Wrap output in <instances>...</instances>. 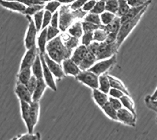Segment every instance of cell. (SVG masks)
Segmentation results:
<instances>
[{"label":"cell","instance_id":"1","mask_svg":"<svg viewBox=\"0 0 157 140\" xmlns=\"http://www.w3.org/2000/svg\"><path fill=\"white\" fill-rule=\"evenodd\" d=\"M59 12V29L61 32H65L75 21L83 19L87 14L80 10H71L70 4H63L60 6Z\"/></svg>","mask_w":157,"mask_h":140},{"label":"cell","instance_id":"2","mask_svg":"<svg viewBox=\"0 0 157 140\" xmlns=\"http://www.w3.org/2000/svg\"><path fill=\"white\" fill-rule=\"evenodd\" d=\"M46 50L50 58L58 63H61L64 59L71 58L73 51L66 47L61 40V36H56L53 40L48 41Z\"/></svg>","mask_w":157,"mask_h":140},{"label":"cell","instance_id":"3","mask_svg":"<svg viewBox=\"0 0 157 140\" xmlns=\"http://www.w3.org/2000/svg\"><path fill=\"white\" fill-rule=\"evenodd\" d=\"M148 6H145V7L138 14V15H137L134 18H133L131 20L127 21L124 22V23L121 24L120 29H119V32H118L117 33V38H116V43H117L119 47H120V46L123 44V42L125 41L126 39L128 37L129 35L131 33V32L134 30V28L137 26V24L139 23L140 20L141 19V18H142V16L144 15V14L146 12Z\"/></svg>","mask_w":157,"mask_h":140},{"label":"cell","instance_id":"4","mask_svg":"<svg viewBox=\"0 0 157 140\" xmlns=\"http://www.w3.org/2000/svg\"><path fill=\"white\" fill-rule=\"evenodd\" d=\"M119 48L120 47L116 42L112 43H109L105 41L100 42L96 53L97 61L109 58L112 56L117 54Z\"/></svg>","mask_w":157,"mask_h":140},{"label":"cell","instance_id":"5","mask_svg":"<svg viewBox=\"0 0 157 140\" xmlns=\"http://www.w3.org/2000/svg\"><path fill=\"white\" fill-rule=\"evenodd\" d=\"M116 62H117V58H116V54H115L109 58L97 61L94 65L89 68V70L96 75L100 76L101 74L106 73L109 70L113 68Z\"/></svg>","mask_w":157,"mask_h":140},{"label":"cell","instance_id":"6","mask_svg":"<svg viewBox=\"0 0 157 140\" xmlns=\"http://www.w3.org/2000/svg\"><path fill=\"white\" fill-rule=\"evenodd\" d=\"M75 80L85 86L93 89L98 88V76L87 70H81V72L75 76Z\"/></svg>","mask_w":157,"mask_h":140},{"label":"cell","instance_id":"7","mask_svg":"<svg viewBox=\"0 0 157 140\" xmlns=\"http://www.w3.org/2000/svg\"><path fill=\"white\" fill-rule=\"evenodd\" d=\"M26 17H27L28 20H29V27H28L27 32H26V34H25V48L29 50V49L36 46V36H37L38 30L36 29L34 21L31 18V16L26 15Z\"/></svg>","mask_w":157,"mask_h":140},{"label":"cell","instance_id":"8","mask_svg":"<svg viewBox=\"0 0 157 140\" xmlns=\"http://www.w3.org/2000/svg\"><path fill=\"white\" fill-rule=\"evenodd\" d=\"M43 58H44V60L46 63H47L48 68H50L53 75L54 76V77L58 80H61L65 77V74H64V70H63L62 68V65H61V63L57 62L56 61L50 58V56L47 53L43 54Z\"/></svg>","mask_w":157,"mask_h":140},{"label":"cell","instance_id":"9","mask_svg":"<svg viewBox=\"0 0 157 140\" xmlns=\"http://www.w3.org/2000/svg\"><path fill=\"white\" fill-rule=\"evenodd\" d=\"M117 121L126 125L135 127L136 115L126 108L122 107L117 110Z\"/></svg>","mask_w":157,"mask_h":140},{"label":"cell","instance_id":"10","mask_svg":"<svg viewBox=\"0 0 157 140\" xmlns=\"http://www.w3.org/2000/svg\"><path fill=\"white\" fill-rule=\"evenodd\" d=\"M39 56H40V59L42 61V65H43V77L44 79L45 82L47 84V87L50 88L52 91H56L57 89V84H56L55 79H54V76L51 72L50 68L47 66V63L45 61L44 58H43V54L39 53Z\"/></svg>","mask_w":157,"mask_h":140},{"label":"cell","instance_id":"11","mask_svg":"<svg viewBox=\"0 0 157 140\" xmlns=\"http://www.w3.org/2000/svg\"><path fill=\"white\" fill-rule=\"evenodd\" d=\"M20 106H21V117L25 122L26 128H27L28 132L33 133L34 131V126L32 124V120L30 117V106L29 103L25 101L20 100Z\"/></svg>","mask_w":157,"mask_h":140},{"label":"cell","instance_id":"12","mask_svg":"<svg viewBox=\"0 0 157 140\" xmlns=\"http://www.w3.org/2000/svg\"><path fill=\"white\" fill-rule=\"evenodd\" d=\"M39 49L36 46L27 50V51L25 52V55H24L23 58H22L21 63V65H20V69H23L25 68L32 66V65L36 60V56L39 54Z\"/></svg>","mask_w":157,"mask_h":140},{"label":"cell","instance_id":"13","mask_svg":"<svg viewBox=\"0 0 157 140\" xmlns=\"http://www.w3.org/2000/svg\"><path fill=\"white\" fill-rule=\"evenodd\" d=\"M61 63H62V68L65 76H76L81 72L79 66L70 58L64 59Z\"/></svg>","mask_w":157,"mask_h":140},{"label":"cell","instance_id":"14","mask_svg":"<svg viewBox=\"0 0 157 140\" xmlns=\"http://www.w3.org/2000/svg\"><path fill=\"white\" fill-rule=\"evenodd\" d=\"M15 94L19 99V100L25 101L30 103L32 101V93L28 89L26 85L17 83L16 88H15Z\"/></svg>","mask_w":157,"mask_h":140},{"label":"cell","instance_id":"15","mask_svg":"<svg viewBox=\"0 0 157 140\" xmlns=\"http://www.w3.org/2000/svg\"><path fill=\"white\" fill-rule=\"evenodd\" d=\"M151 3H152V0H148V2H145L144 5L140 6H135V7H130V9L128 10V11L125 14L123 15L120 18V22H121V24L124 23V22L127 21L129 20H131V19L135 18L145 6H149Z\"/></svg>","mask_w":157,"mask_h":140},{"label":"cell","instance_id":"16","mask_svg":"<svg viewBox=\"0 0 157 140\" xmlns=\"http://www.w3.org/2000/svg\"><path fill=\"white\" fill-rule=\"evenodd\" d=\"M0 6L5 9L21 13V14H23L26 8V6L24 4L20 3L17 1H12V0H0Z\"/></svg>","mask_w":157,"mask_h":140},{"label":"cell","instance_id":"17","mask_svg":"<svg viewBox=\"0 0 157 140\" xmlns=\"http://www.w3.org/2000/svg\"><path fill=\"white\" fill-rule=\"evenodd\" d=\"M87 47L82 45H82H78L76 48L74 49L70 58L73 61H75L77 65H78L81 63V61H82L84 57L86 56V54H87Z\"/></svg>","mask_w":157,"mask_h":140},{"label":"cell","instance_id":"18","mask_svg":"<svg viewBox=\"0 0 157 140\" xmlns=\"http://www.w3.org/2000/svg\"><path fill=\"white\" fill-rule=\"evenodd\" d=\"M47 85L45 82L43 78L38 79L37 85H36L35 90L32 92V101H39L43 97L45 91L47 89Z\"/></svg>","mask_w":157,"mask_h":140},{"label":"cell","instance_id":"19","mask_svg":"<svg viewBox=\"0 0 157 140\" xmlns=\"http://www.w3.org/2000/svg\"><path fill=\"white\" fill-rule=\"evenodd\" d=\"M92 97L94 101L99 107H102L105 104L109 102V96L108 94L104 93L103 91H100L98 88L92 90Z\"/></svg>","mask_w":157,"mask_h":140},{"label":"cell","instance_id":"20","mask_svg":"<svg viewBox=\"0 0 157 140\" xmlns=\"http://www.w3.org/2000/svg\"><path fill=\"white\" fill-rule=\"evenodd\" d=\"M61 38L64 44L66 45V47L71 50H73L79 45V39L71 36L68 33H65L64 32H63L62 34L61 35Z\"/></svg>","mask_w":157,"mask_h":140},{"label":"cell","instance_id":"21","mask_svg":"<svg viewBox=\"0 0 157 140\" xmlns=\"http://www.w3.org/2000/svg\"><path fill=\"white\" fill-rule=\"evenodd\" d=\"M30 106V117L33 126H36L38 124L39 117V110H40V106H39V101H32L29 103Z\"/></svg>","mask_w":157,"mask_h":140},{"label":"cell","instance_id":"22","mask_svg":"<svg viewBox=\"0 0 157 140\" xmlns=\"http://www.w3.org/2000/svg\"><path fill=\"white\" fill-rule=\"evenodd\" d=\"M96 61V55L88 51L87 54H86V56L84 57V58L82 59V61H81L80 64L78 65V66H79L81 70H87L89 69L92 65H94Z\"/></svg>","mask_w":157,"mask_h":140},{"label":"cell","instance_id":"23","mask_svg":"<svg viewBox=\"0 0 157 140\" xmlns=\"http://www.w3.org/2000/svg\"><path fill=\"white\" fill-rule=\"evenodd\" d=\"M47 28H45V29H42L41 33L39 34V37L37 39V45H38V49H39V53L41 54H45L47 53Z\"/></svg>","mask_w":157,"mask_h":140},{"label":"cell","instance_id":"24","mask_svg":"<svg viewBox=\"0 0 157 140\" xmlns=\"http://www.w3.org/2000/svg\"><path fill=\"white\" fill-rule=\"evenodd\" d=\"M31 69H32V75H34L37 79L43 77V65H42V61L40 59V56H39V53L37 56H36V60L33 62V64L31 66Z\"/></svg>","mask_w":157,"mask_h":140},{"label":"cell","instance_id":"25","mask_svg":"<svg viewBox=\"0 0 157 140\" xmlns=\"http://www.w3.org/2000/svg\"><path fill=\"white\" fill-rule=\"evenodd\" d=\"M108 76H109L111 88L119 89V90L122 91L125 95H130L128 89H127V87L125 86V84H123V82H122V80H120L118 79V78L115 77V76H113L108 75Z\"/></svg>","mask_w":157,"mask_h":140},{"label":"cell","instance_id":"26","mask_svg":"<svg viewBox=\"0 0 157 140\" xmlns=\"http://www.w3.org/2000/svg\"><path fill=\"white\" fill-rule=\"evenodd\" d=\"M110 82H109V76L106 73L98 76V89L104 93L108 94L110 90Z\"/></svg>","mask_w":157,"mask_h":140},{"label":"cell","instance_id":"27","mask_svg":"<svg viewBox=\"0 0 157 140\" xmlns=\"http://www.w3.org/2000/svg\"><path fill=\"white\" fill-rule=\"evenodd\" d=\"M68 33L71 36H74L78 39L82 37V34H83L82 23L79 21L74 22L68 29Z\"/></svg>","mask_w":157,"mask_h":140},{"label":"cell","instance_id":"28","mask_svg":"<svg viewBox=\"0 0 157 140\" xmlns=\"http://www.w3.org/2000/svg\"><path fill=\"white\" fill-rule=\"evenodd\" d=\"M32 75L31 67L25 68L23 69H20L17 74V82L26 85L28 81L31 78Z\"/></svg>","mask_w":157,"mask_h":140},{"label":"cell","instance_id":"29","mask_svg":"<svg viewBox=\"0 0 157 140\" xmlns=\"http://www.w3.org/2000/svg\"><path fill=\"white\" fill-rule=\"evenodd\" d=\"M120 99V101H121L123 107L129 110L130 111H131L134 114H135L136 115L135 104H134V100H133V99H131V97H130V95H123Z\"/></svg>","mask_w":157,"mask_h":140},{"label":"cell","instance_id":"30","mask_svg":"<svg viewBox=\"0 0 157 140\" xmlns=\"http://www.w3.org/2000/svg\"><path fill=\"white\" fill-rule=\"evenodd\" d=\"M121 25V22H120V18L118 16H116V18L113 19V21L111 23H109L107 25H102V27L104 29L109 33H117L119 32V29Z\"/></svg>","mask_w":157,"mask_h":140},{"label":"cell","instance_id":"31","mask_svg":"<svg viewBox=\"0 0 157 140\" xmlns=\"http://www.w3.org/2000/svg\"><path fill=\"white\" fill-rule=\"evenodd\" d=\"M101 108L103 113H105L109 118H110L111 120H117V110H116L109 102Z\"/></svg>","mask_w":157,"mask_h":140},{"label":"cell","instance_id":"32","mask_svg":"<svg viewBox=\"0 0 157 140\" xmlns=\"http://www.w3.org/2000/svg\"><path fill=\"white\" fill-rule=\"evenodd\" d=\"M108 33L106 32L104 28L102 27V25H101L100 27L97 29L96 30L94 31L93 33V37H94V41L97 42H104L105 41L106 38H107Z\"/></svg>","mask_w":157,"mask_h":140},{"label":"cell","instance_id":"33","mask_svg":"<svg viewBox=\"0 0 157 140\" xmlns=\"http://www.w3.org/2000/svg\"><path fill=\"white\" fill-rule=\"evenodd\" d=\"M43 8H44V4H35V5L29 6H26L23 14L29 15V16L32 17V15H34L38 11L43 10Z\"/></svg>","mask_w":157,"mask_h":140},{"label":"cell","instance_id":"34","mask_svg":"<svg viewBox=\"0 0 157 140\" xmlns=\"http://www.w3.org/2000/svg\"><path fill=\"white\" fill-rule=\"evenodd\" d=\"M130 6L126 0H118V11L116 16L121 18L130 9Z\"/></svg>","mask_w":157,"mask_h":140},{"label":"cell","instance_id":"35","mask_svg":"<svg viewBox=\"0 0 157 140\" xmlns=\"http://www.w3.org/2000/svg\"><path fill=\"white\" fill-rule=\"evenodd\" d=\"M84 21H87L90 23H93L98 25H101V22L100 15L97 14H94V13L89 12L86 14V16L84 17Z\"/></svg>","mask_w":157,"mask_h":140},{"label":"cell","instance_id":"36","mask_svg":"<svg viewBox=\"0 0 157 140\" xmlns=\"http://www.w3.org/2000/svg\"><path fill=\"white\" fill-rule=\"evenodd\" d=\"M116 15L113 14V13L108 12V11H105L102 14H100L101 22L102 25H107L109 23L113 21V19L116 18Z\"/></svg>","mask_w":157,"mask_h":140},{"label":"cell","instance_id":"37","mask_svg":"<svg viewBox=\"0 0 157 140\" xmlns=\"http://www.w3.org/2000/svg\"><path fill=\"white\" fill-rule=\"evenodd\" d=\"M43 14H44V10H41L38 11L37 13H36L33 16H34V23L36 25V29L39 31H40L42 29V25H43Z\"/></svg>","mask_w":157,"mask_h":140},{"label":"cell","instance_id":"38","mask_svg":"<svg viewBox=\"0 0 157 140\" xmlns=\"http://www.w3.org/2000/svg\"><path fill=\"white\" fill-rule=\"evenodd\" d=\"M105 11L113 13L116 15L118 11V0H107V1H105Z\"/></svg>","mask_w":157,"mask_h":140},{"label":"cell","instance_id":"39","mask_svg":"<svg viewBox=\"0 0 157 140\" xmlns=\"http://www.w3.org/2000/svg\"><path fill=\"white\" fill-rule=\"evenodd\" d=\"M61 6V3L58 2L57 0H52V1L47 2L46 5H44V8L45 10H48L52 14H54V12H56L60 8Z\"/></svg>","mask_w":157,"mask_h":140},{"label":"cell","instance_id":"40","mask_svg":"<svg viewBox=\"0 0 157 140\" xmlns=\"http://www.w3.org/2000/svg\"><path fill=\"white\" fill-rule=\"evenodd\" d=\"M105 11V2L103 0H98V1H96L94 6L90 12L100 15Z\"/></svg>","mask_w":157,"mask_h":140},{"label":"cell","instance_id":"41","mask_svg":"<svg viewBox=\"0 0 157 140\" xmlns=\"http://www.w3.org/2000/svg\"><path fill=\"white\" fill-rule=\"evenodd\" d=\"M60 33H61V30L59 29V28H55L51 26V25H49L48 27H47V41H50V40H53L54 38L58 36L60 34Z\"/></svg>","mask_w":157,"mask_h":140},{"label":"cell","instance_id":"42","mask_svg":"<svg viewBox=\"0 0 157 140\" xmlns=\"http://www.w3.org/2000/svg\"><path fill=\"white\" fill-rule=\"evenodd\" d=\"M81 23H82L83 33H94V31H95L101 26V25H95V24L90 23V22L84 21Z\"/></svg>","mask_w":157,"mask_h":140},{"label":"cell","instance_id":"43","mask_svg":"<svg viewBox=\"0 0 157 140\" xmlns=\"http://www.w3.org/2000/svg\"><path fill=\"white\" fill-rule=\"evenodd\" d=\"M82 44L86 47L94 41L93 33H83L82 36Z\"/></svg>","mask_w":157,"mask_h":140},{"label":"cell","instance_id":"44","mask_svg":"<svg viewBox=\"0 0 157 140\" xmlns=\"http://www.w3.org/2000/svg\"><path fill=\"white\" fill-rule=\"evenodd\" d=\"M52 13L48 10H44L43 14V25H42V29L47 28L50 25V21L52 18ZM41 29V30H42Z\"/></svg>","mask_w":157,"mask_h":140},{"label":"cell","instance_id":"45","mask_svg":"<svg viewBox=\"0 0 157 140\" xmlns=\"http://www.w3.org/2000/svg\"><path fill=\"white\" fill-rule=\"evenodd\" d=\"M15 139H22V140H32V139H40V135L39 133L33 134V133H29L25 135H22L18 136Z\"/></svg>","mask_w":157,"mask_h":140},{"label":"cell","instance_id":"46","mask_svg":"<svg viewBox=\"0 0 157 140\" xmlns=\"http://www.w3.org/2000/svg\"><path fill=\"white\" fill-rule=\"evenodd\" d=\"M37 78H36L34 75H32V76H31V78L29 79V80L28 81V83L26 84V87H27L28 89H29L32 93L33 92V91L35 90V88H36V85H37Z\"/></svg>","mask_w":157,"mask_h":140},{"label":"cell","instance_id":"47","mask_svg":"<svg viewBox=\"0 0 157 140\" xmlns=\"http://www.w3.org/2000/svg\"><path fill=\"white\" fill-rule=\"evenodd\" d=\"M109 103H110L116 110H119L120 109H121V108L123 107V105H122L121 101H120V99L109 97Z\"/></svg>","mask_w":157,"mask_h":140},{"label":"cell","instance_id":"48","mask_svg":"<svg viewBox=\"0 0 157 140\" xmlns=\"http://www.w3.org/2000/svg\"><path fill=\"white\" fill-rule=\"evenodd\" d=\"M87 0H75L72 3L70 4V8L71 10H80L83 6V5L86 3Z\"/></svg>","mask_w":157,"mask_h":140},{"label":"cell","instance_id":"49","mask_svg":"<svg viewBox=\"0 0 157 140\" xmlns=\"http://www.w3.org/2000/svg\"><path fill=\"white\" fill-rule=\"evenodd\" d=\"M108 94H109L110 97L116 98V99H120L123 95H125V94L123 93L122 91L119 90V89H116V88H110V90H109V93Z\"/></svg>","mask_w":157,"mask_h":140},{"label":"cell","instance_id":"50","mask_svg":"<svg viewBox=\"0 0 157 140\" xmlns=\"http://www.w3.org/2000/svg\"><path fill=\"white\" fill-rule=\"evenodd\" d=\"M95 3H96V0H87L82 7V10L86 13L90 12L94 6Z\"/></svg>","mask_w":157,"mask_h":140},{"label":"cell","instance_id":"51","mask_svg":"<svg viewBox=\"0 0 157 140\" xmlns=\"http://www.w3.org/2000/svg\"><path fill=\"white\" fill-rule=\"evenodd\" d=\"M53 27L59 28V12L57 10L52 14L51 21H50V25Z\"/></svg>","mask_w":157,"mask_h":140},{"label":"cell","instance_id":"52","mask_svg":"<svg viewBox=\"0 0 157 140\" xmlns=\"http://www.w3.org/2000/svg\"><path fill=\"white\" fill-rule=\"evenodd\" d=\"M12 1H17L20 3L24 4L26 6H29L31 5H35V4H44V2H41L40 0H12Z\"/></svg>","mask_w":157,"mask_h":140},{"label":"cell","instance_id":"53","mask_svg":"<svg viewBox=\"0 0 157 140\" xmlns=\"http://www.w3.org/2000/svg\"><path fill=\"white\" fill-rule=\"evenodd\" d=\"M130 7H135L140 6L148 2V0H126Z\"/></svg>","mask_w":157,"mask_h":140},{"label":"cell","instance_id":"54","mask_svg":"<svg viewBox=\"0 0 157 140\" xmlns=\"http://www.w3.org/2000/svg\"><path fill=\"white\" fill-rule=\"evenodd\" d=\"M145 103L150 109L155 110L157 113V99L156 100H152V99H151L150 96H148L145 99Z\"/></svg>","mask_w":157,"mask_h":140},{"label":"cell","instance_id":"55","mask_svg":"<svg viewBox=\"0 0 157 140\" xmlns=\"http://www.w3.org/2000/svg\"><path fill=\"white\" fill-rule=\"evenodd\" d=\"M99 43H100V42H97V41L92 42V43H91L90 44V45L87 47L88 51H89V52H91L92 54H94L96 55L97 50H98V46H99Z\"/></svg>","mask_w":157,"mask_h":140},{"label":"cell","instance_id":"56","mask_svg":"<svg viewBox=\"0 0 157 140\" xmlns=\"http://www.w3.org/2000/svg\"><path fill=\"white\" fill-rule=\"evenodd\" d=\"M116 38H117V33H109L107 35L105 42L109 43H115V42H116Z\"/></svg>","mask_w":157,"mask_h":140},{"label":"cell","instance_id":"57","mask_svg":"<svg viewBox=\"0 0 157 140\" xmlns=\"http://www.w3.org/2000/svg\"><path fill=\"white\" fill-rule=\"evenodd\" d=\"M58 2H60L61 3V5L63 4H71L75 1V0H57Z\"/></svg>","mask_w":157,"mask_h":140},{"label":"cell","instance_id":"58","mask_svg":"<svg viewBox=\"0 0 157 140\" xmlns=\"http://www.w3.org/2000/svg\"><path fill=\"white\" fill-rule=\"evenodd\" d=\"M150 98H151V99H152V100H156L157 99V88L155 89V92L153 93V95H152V96H150Z\"/></svg>","mask_w":157,"mask_h":140},{"label":"cell","instance_id":"59","mask_svg":"<svg viewBox=\"0 0 157 140\" xmlns=\"http://www.w3.org/2000/svg\"><path fill=\"white\" fill-rule=\"evenodd\" d=\"M40 1L43 2H50V1H52V0H40Z\"/></svg>","mask_w":157,"mask_h":140},{"label":"cell","instance_id":"60","mask_svg":"<svg viewBox=\"0 0 157 140\" xmlns=\"http://www.w3.org/2000/svg\"><path fill=\"white\" fill-rule=\"evenodd\" d=\"M103 1H105H105H107V0H103Z\"/></svg>","mask_w":157,"mask_h":140},{"label":"cell","instance_id":"61","mask_svg":"<svg viewBox=\"0 0 157 140\" xmlns=\"http://www.w3.org/2000/svg\"><path fill=\"white\" fill-rule=\"evenodd\" d=\"M96 1H98V0H96Z\"/></svg>","mask_w":157,"mask_h":140}]
</instances>
